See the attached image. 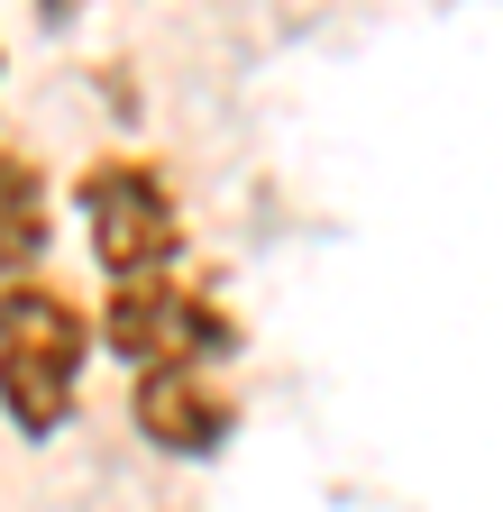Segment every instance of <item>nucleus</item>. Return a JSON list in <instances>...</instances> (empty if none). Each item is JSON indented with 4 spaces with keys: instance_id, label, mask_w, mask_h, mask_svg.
Segmentation results:
<instances>
[{
    "instance_id": "1",
    "label": "nucleus",
    "mask_w": 503,
    "mask_h": 512,
    "mask_svg": "<svg viewBox=\"0 0 503 512\" xmlns=\"http://www.w3.org/2000/svg\"><path fill=\"white\" fill-rule=\"evenodd\" d=\"M83 366H92V302L74 284L55 275L0 284V421L28 448L83 412Z\"/></svg>"
},
{
    "instance_id": "2",
    "label": "nucleus",
    "mask_w": 503,
    "mask_h": 512,
    "mask_svg": "<svg viewBox=\"0 0 503 512\" xmlns=\"http://www.w3.org/2000/svg\"><path fill=\"white\" fill-rule=\"evenodd\" d=\"M92 348H110L129 375H147V366H229L247 348V330L211 284L165 266V275H138V284H110V302L92 320Z\"/></svg>"
},
{
    "instance_id": "3",
    "label": "nucleus",
    "mask_w": 503,
    "mask_h": 512,
    "mask_svg": "<svg viewBox=\"0 0 503 512\" xmlns=\"http://www.w3.org/2000/svg\"><path fill=\"white\" fill-rule=\"evenodd\" d=\"M74 211H83V238H92V266L110 284L165 275L183 256V202H174V174L156 156H129V147L92 156L74 174Z\"/></svg>"
},
{
    "instance_id": "4",
    "label": "nucleus",
    "mask_w": 503,
    "mask_h": 512,
    "mask_svg": "<svg viewBox=\"0 0 503 512\" xmlns=\"http://www.w3.org/2000/svg\"><path fill=\"white\" fill-rule=\"evenodd\" d=\"M129 430L165 458L202 467L238 439V384L220 366H147V375H129Z\"/></svg>"
},
{
    "instance_id": "5",
    "label": "nucleus",
    "mask_w": 503,
    "mask_h": 512,
    "mask_svg": "<svg viewBox=\"0 0 503 512\" xmlns=\"http://www.w3.org/2000/svg\"><path fill=\"white\" fill-rule=\"evenodd\" d=\"M46 238H55L46 165L28 147H0V284H10V275H37L46 266Z\"/></svg>"
},
{
    "instance_id": "6",
    "label": "nucleus",
    "mask_w": 503,
    "mask_h": 512,
    "mask_svg": "<svg viewBox=\"0 0 503 512\" xmlns=\"http://www.w3.org/2000/svg\"><path fill=\"white\" fill-rule=\"evenodd\" d=\"M74 10H83V0H37V19H46V28H65Z\"/></svg>"
}]
</instances>
